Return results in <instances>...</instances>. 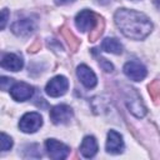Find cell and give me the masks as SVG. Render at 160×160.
<instances>
[{
  "mask_svg": "<svg viewBox=\"0 0 160 160\" xmlns=\"http://www.w3.org/2000/svg\"><path fill=\"white\" fill-rule=\"evenodd\" d=\"M149 94L151 96V99L155 101V102H159L160 101V80H154L149 86Z\"/></svg>",
  "mask_w": 160,
  "mask_h": 160,
  "instance_id": "cell-18",
  "label": "cell"
},
{
  "mask_svg": "<svg viewBox=\"0 0 160 160\" xmlns=\"http://www.w3.org/2000/svg\"><path fill=\"white\" fill-rule=\"evenodd\" d=\"M104 26H105V22H104V20L101 19V18H99V21H98V24H96V26L90 31V35H89V40L90 41H96L99 38H100V35L102 34V31H104Z\"/></svg>",
  "mask_w": 160,
  "mask_h": 160,
  "instance_id": "cell-17",
  "label": "cell"
},
{
  "mask_svg": "<svg viewBox=\"0 0 160 160\" xmlns=\"http://www.w3.org/2000/svg\"><path fill=\"white\" fill-rule=\"evenodd\" d=\"M45 148L48 151V155L54 160H62L68 158L70 152V148L55 139H48L45 141Z\"/></svg>",
  "mask_w": 160,
  "mask_h": 160,
  "instance_id": "cell-6",
  "label": "cell"
},
{
  "mask_svg": "<svg viewBox=\"0 0 160 160\" xmlns=\"http://www.w3.org/2000/svg\"><path fill=\"white\" fill-rule=\"evenodd\" d=\"M114 21L120 31L126 38L132 40L145 39L152 29V24L145 14L130 9L116 10L114 15Z\"/></svg>",
  "mask_w": 160,
  "mask_h": 160,
  "instance_id": "cell-1",
  "label": "cell"
},
{
  "mask_svg": "<svg viewBox=\"0 0 160 160\" xmlns=\"http://www.w3.org/2000/svg\"><path fill=\"white\" fill-rule=\"evenodd\" d=\"M0 140H1V150L2 151H8L12 146V139L9 135H6L5 132H1Z\"/></svg>",
  "mask_w": 160,
  "mask_h": 160,
  "instance_id": "cell-19",
  "label": "cell"
},
{
  "mask_svg": "<svg viewBox=\"0 0 160 160\" xmlns=\"http://www.w3.org/2000/svg\"><path fill=\"white\" fill-rule=\"evenodd\" d=\"M154 5L160 10V0H154Z\"/></svg>",
  "mask_w": 160,
  "mask_h": 160,
  "instance_id": "cell-24",
  "label": "cell"
},
{
  "mask_svg": "<svg viewBox=\"0 0 160 160\" xmlns=\"http://www.w3.org/2000/svg\"><path fill=\"white\" fill-rule=\"evenodd\" d=\"M60 31H61V35L66 39V41H68V44H69L71 51H76L78 48H79V45H80V40L71 32V30H70L68 26H62V28L60 29Z\"/></svg>",
  "mask_w": 160,
  "mask_h": 160,
  "instance_id": "cell-16",
  "label": "cell"
},
{
  "mask_svg": "<svg viewBox=\"0 0 160 160\" xmlns=\"http://www.w3.org/2000/svg\"><path fill=\"white\" fill-rule=\"evenodd\" d=\"M1 66L10 71H19L24 66V61L15 54H5L1 59Z\"/></svg>",
  "mask_w": 160,
  "mask_h": 160,
  "instance_id": "cell-13",
  "label": "cell"
},
{
  "mask_svg": "<svg viewBox=\"0 0 160 160\" xmlns=\"http://www.w3.org/2000/svg\"><path fill=\"white\" fill-rule=\"evenodd\" d=\"M34 94V88L26 82H15L10 89V95L16 101H25Z\"/></svg>",
  "mask_w": 160,
  "mask_h": 160,
  "instance_id": "cell-9",
  "label": "cell"
},
{
  "mask_svg": "<svg viewBox=\"0 0 160 160\" xmlns=\"http://www.w3.org/2000/svg\"><path fill=\"white\" fill-rule=\"evenodd\" d=\"M124 74L132 81H141L145 79L148 71H146V68L139 62V61H135V60H131V61H128L125 65H124Z\"/></svg>",
  "mask_w": 160,
  "mask_h": 160,
  "instance_id": "cell-7",
  "label": "cell"
},
{
  "mask_svg": "<svg viewBox=\"0 0 160 160\" xmlns=\"http://www.w3.org/2000/svg\"><path fill=\"white\" fill-rule=\"evenodd\" d=\"M106 151L109 154H121L124 151V140H122V136L118 131H115V130H110L108 132Z\"/></svg>",
  "mask_w": 160,
  "mask_h": 160,
  "instance_id": "cell-11",
  "label": "cell"
},
{
  "mask_svg": "<svg viewBox=\"0 0 160 160\" xmlns=\"http://www.w3.org/2000/svg\"><path fill=\"white\" fill-rule=\"evenodd\" d=\"M80 152L86 159L95 156V154L98 152V142H96L94 136H85L84 138V140L80 145Z\"/></svg>",
  "mask_w": 160,
  "mask_h": 160,
  "instance_id": "cell-14",
  "label": "cell"
},
{
  "mask_svg": "<svg viewBox=\"0 0 160 160\" xmlns=\"http://www.w3.org/2000/svg\"><path fill=\"white\" fill-rule=\"evenodd\" d=\"M125 102H126V106H128L129 111L134 116L142 118L146 114V108H145L141 98L138 95L136 91H134V89H129V92L125 98Z\"/></svg>",
  "mask_w": 160,
  "mask_h": 160,
  "instance_id": "cell-5",
  "label": "cell"
},
{
  "mask_svg": "<svg viewBox=\"0 0 160 160\" xmlns=\"http://www.w3.org/2000/svg\"><path fill=\"white\" fill-rule=\"evenodd\" d=\"M99 65H100L105 71H108V72L112 71V69H114V66H112L106 59H102V58H99Z\"/></svg>",
  "mask_w": 160,
  "mask_h": 160,
  "instance_id": "cell-20",
  "label": "cell"
},
{
  "mask_svg": "<svg viewBox=\"0 0 160 160\" xmlns=\"http://www.w3.org/2000/svg\"><path fill=\"white\" fill-rule=\"evenodd\" d=\"M101 49L106 52H111V54H121L122 52V45L120 44V41L115 38H106L102 40L101 42Z\"/></svg>",
  "mask_w": 160,
  "mask_h": 160,
  "instance_id": "cell-15",
  "label": "cell"
},
{
  "mask_svg": "<svg viewBox=\"0 0 160 160\" xmlns=\"http://www.w3.org/2000/svg\"><path fill=\"white\" fill-rule=\"evenodd\" d=\"M76 75H78L79 80L81 81V84L86 89H92L96 86V82H98L96 75L88 65H85V64L79 65L76 69Z\"/></svg>",
  "mask_w": 160,
  "mask_h": 160,
  "instance_id": "cell-10",
  "label": "cell"
},
{
  "mask_svg": "<svg viewBox=\"0 0 160 160\" xmlns=\"http://www.w3.org/2000/svg\"><path fill=\"white\" fill-rule=\"evenodd\" d=\"M8 15H9L8 9H4V10L1 11V29H4V28H5V25H6V21H8Z\"/></svg>",
  "mask_w": 160,
  "mask_h": 160,
  "instance_id": "cell-21",
  "label": "cell"
},
{
  "mask_svg": "<svg viewBox=\"0 0 160 160\" xmlns=\"http://www.w3.org/2000/svg\"><path fill=\"white\" fill-rule=\"evenodd\" d=\"M34 29H35V24L30 19H21V20L15 21L11 25V31L18 36H26L31 34Z\"/></svg>",
  "mask_w": 160,
  "mask_h": 160,
  "instance_id": "cell-12",
  "label": "cell"
},
{
  "mask_svg": "<svg viewBox=\"0 0 160 160\" xmlns=\"http://www.w3.org/2000/svg\"><path fill=\"white\" fill-rule=\"evenodd\" d=\"M40 41H35L30 48H29V51H31V52H35V51H38V50H40Z\"/></svg>",
  "mask_w": 160,
  "mask_h": 160,
  "instance_id": "cell-22",
  "label": "cell"
},
{
  "mask_svg": "<svg viewBox=\"0 0 160 160\" xmlns=\"http://www.w3.org/2000/svg\"><path fill=\"white\" fill-rule=\"evenodd\" d=\"M42 125V118L39 112H26L19 121V129L22 132L31 134L39 130Z\"/></svg>",
  "mask_w": 160,
  "mask_h": 160,
  "instance_id": "cell-2",
  "label": "cell"
},
{
  "mask_svg": "<svg viewBox=\"0 0 160 160\" xmlns=\"http://www.w3.org/2000/svg\"><path fill=\"white\" fill-rule=\"evenodd\" d=\"M99 21V16L91 10H81L75 16V25L80 31H91Z\"/></svg>",
  "mask_w": 160,
  "mask_h": 160,
  "instance_id": "cell-3",
  "label": "cell"
},
{
  "mask_svg": "<svg viewBox=\"0 0 160 160\" xmlns=\"http://www.w3.org/2000/svg\"><path fill=\"white\" fill-rule=\"evenodd\" d=\"M68 88H69L68 79L62 75H58V76H54L51 80H49L45 88V92L51 98H59L66 92Z\"/></svg>",
  "mask_w": 160,
  "mask_h": 160,
  "instance_id": "cell-4",
  "label": "cell"
},
{
  "mask_svg": "<svg viewBox=\"0 0 160 160\" xmlns=\"http://www.w3.org/2000/svg\"><path fill=\"white\" fill-rule=\"evenodd\" d=\"M72 118V110L70 106L61 104L56 105L50 110V120L54 124H66Z\"/></svg>",
  "mask_w": 160,
  "mask_h": 160,
  "instance_id": "cell-8",
  "label": "cell"
},
{
  "mask_svg": "<svg viewBox=\"0 0 160 160\" xmlns=\"http://www.w3.org/2000/svg\"><path fill=\"white\" fill-rule=\"evenodd\" d=\"M75 0H55V4L56 5H65V4H70Z\"/></svg>",
  "mask_w": 160,
  "mask_h": 160,
  "instance_id": "cell-23",
  "label": "cell"
}]
</instances>
